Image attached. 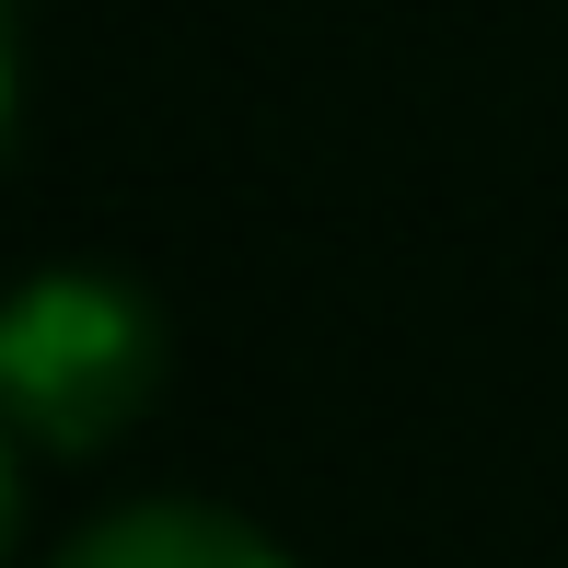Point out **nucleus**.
Returning a JSON list of instances; mask_svg holds the SVG:
<instances>
[{"mask_svg":"<svg viewBox=\"0 0 568 568\" xmlns=\"http://www.w3.org/2000/svg\"><path fill=\"white\" fill-rule=\"evenodd\" d=\"M163 395V302L116 267H36L0 291V429L36 453H105Z\"/></svg>","mask_w":568,"mask_h":568,"instance_id":"nucleus-1","label":"nucleus"},{"mask_svg":"<svg viewBox=\"0 0 568 568\" xmlns=\"http://www.w3.org/2000/svg\"><path fill=\"white\" fill-rule=\"evenodd\" d=\"M47 568H302V557L221 499H128L105 523H82Z\"/></svg>","mask_w":568,"mask_h":568,"instance_id":"nucleus-2","label":"nucleus"},{"mask_svg":"<svg viewBox=\"0 0 568 568\" xmlns=\"http://www.w3.org/2000/svg\"><path fill=\"white\" fill-rule=\"evenodd\" d=\"M12 534H23V442L0 429V557H12Z\"/></svg>","mask_w":568,"mask_h":568,"instance_id":"nucleus-3","label":"nucleus"},{"mask_svg":"<svg viewBox=\"0 0 568 568\" xmlns=\"http://www.w3.org/2000/svg\"><path fill=\"white\" fill-rule=\"evenodd\" d=\"M0 128H12V0H0Z\"/></svg>","mask_w":568,"mask_h":568,"instance_id":"nucleus-4","label":"nucleus"}]
</instances>
